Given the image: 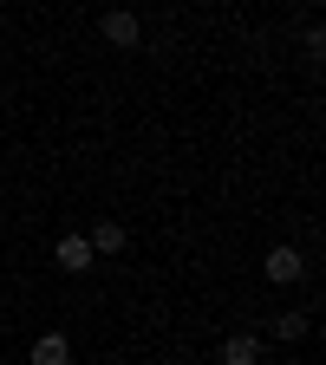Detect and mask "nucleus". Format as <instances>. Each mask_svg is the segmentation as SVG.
<instances>
[{"mask_svg":"<svg viewBox=\"0 0 326 365\" xmlns=\"http://www.w3.org/2000/svg\"><path fill=\"white\" fill-rule=\"evenodd\" d=\"M98 26H105V39H111V46H137V39H144V26H137V14H124V7H111V14H105Z\"/></svg>","mask_w":326,"mask_h":365,"instance_id":"7ed1b4c3","label":"nucleus"},{"mask_svg":"<svg viewBox=\"0 0 326 365\" xmlns=\"http://www.w3.org/2000/svg\"><path fill=\"white\" fill-rule=\"evenodd\" d=\"M268 333L281 339V346H287V339H307V313H274V319H268Z\"/></svg>","mask_w":326,"mask_h":365,"instance_id":"423d86ee","label":"nucleus"},{"mask_svg":"<svg viewBox=\"0 0 326 365\" xmlns=\"http://www.w3.org/2000/svg\"><path fill=\"white\" fill-rule=\"evenodd\" d=\"M53 261H59L66 274H85V267H91V242H85V235H59Z\"/></svg>","mask_w":326,"mask_h":365,"instance_id":"20e7f679","label":"nucleus"},{"mask_svg":"<svg viewBox=\"0 0 326 365\" xmlns=\"http://www.w3.org/2000/svg\"><path fill=\"white\" fill-rule=\"evenodd\" d=\"M85 242H91V255H118V248H124V228H118V222H98Z\"/></svg>","mask_w":326,"mask_h":365,"instance_id":"0eeeda50","label":"nucleus"},{"mask_svg":"<svg viewBox=\"0 0 326 365\" xmlns=\"http://www.w3.org/2000/svg\"><path fill=\"white\" fill-rule=\"evenodd\" d=\"M222 365H261V333H228Z\"/></svg>","mask_w":326,"mask_h":365,"instance_id":"39448f33","label":"nucleus"},{"mask_svg":"<svg viewBox=\"0 0 326 365\" xmlns=\"http://www.w3.org/2000/svg\"><path fill=\"white\" fill-rule=\"evenodd\" d=\"M261 274H268L274 287H294V281H307V255H300V248H274V255L261 261Z\"/></svg>","mask_w":326,"mask_h":365,"instance_id":"f257e3e1","label":"nucleus"},{"mask_svg":"<svg viewBox=\"0 0 326 365\" xmlns=\"http://www.w3.org/2000/svg\"><path fill=\"white\" fill-rule=\"evenodd\" d=\"M26 365H72V339L66 333H39L33 352H26Z\"/></svg>","mask_w":326,"mask_h":365,"instance_id":"f03ea898","label":"nucleus"}]
</instances>
